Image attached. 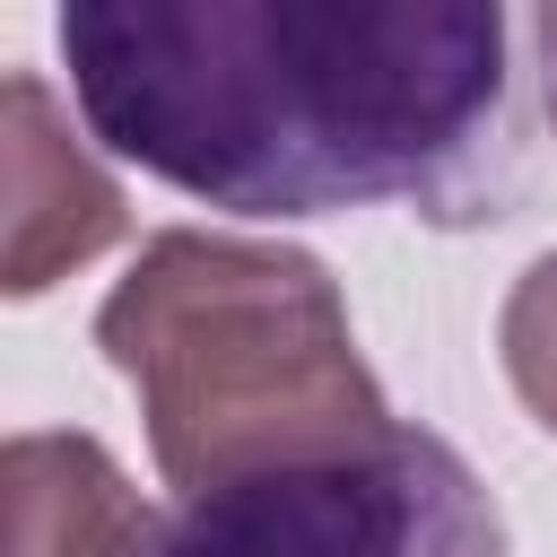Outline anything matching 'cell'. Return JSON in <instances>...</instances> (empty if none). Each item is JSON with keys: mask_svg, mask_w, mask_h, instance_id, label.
I'll return each mask as SVG.
<instances>
[{"mask_svg": "<svg viewBox=\"0 0 557 557\" xmlns=\"http://www.w3.org/2000/svg\"><path fill=\"white\" fill-rule=\"evenodd\" d=\"M496 357H505V383L522 392V409L557 435V252H540L513 278V296L496 313Z\"/></svg>", "mask_w": 557, "mask_h": 557, "instance_id": "obj_6", "label": "cell"}, {"mask_svg": "<svg viewBox=\"0 0 557 557\" xmlns=\"http://www.w3.org/2000/svg\"><path fill=\"white\" fill-rule=\"evenodd\" d=\"M104 148L235 218L444 191L505 113L496 0H70Z\"/></svg>", "mask_w": 557, "mask_h": 557, "instance_id": "obj_1", "label": "cell"}, {"mask_svg": "<svg viewBox=\"0 0 557 557\" xmlns=\"http://www.w3.org/2000/svg\"><path fill=\"white\" fill-rule=\"evenodd\" d=\"M531 44H540V96H548V131H557V0L531 17Z\"/></svg>", "mask_w": 557, "mask_h": 557, "instance_id": "obj_7", "label": "cell"}, {"mask_svg": "<svg viewBox=\"0 0 557 557\" xmlns=\"http://www.w3.org/2000/svg\"><path fill=\"white\" fill-rule=\"evenodd\" d=\"M9 557H148L157 513L96 435H9Z\"/></svg>", "mask_w": 557, "mask_h": 557, "instance_id": "obj_5", "label": "cell"}, {"mask_svg": "<svg viewBox=\"0 0 557 557\" xmlns=\"http://www.w3.org/2000/svg\"><path fill=\"white\" fill-rule=\"evenodd\" d=\"M0 139H9V252H0V287L9 296H44L52 278H70L78 261H96L122 235V191L70 139V122H61V104L44 96L35 70H9Z\"/></svg>", "mask_w": 557, "mask_h": 557, "instance_id": "obj_4", "label": "cell"}, {"mask_svg": "<svg viewBox=\"0 0 557 557\" xmlns=\"http://www.w3.org/2000/svg\"><path fill=\"white\" fill-rule=\"evenodd\" d=\"M96 348L139 392L157 479L183 505L392 435L339 278L296 244L200 226L148 235L131 278L96 305Z\"/></svg>", "mask_w": 557, "mask_h": 557, "instance_id": "obj_2", "label": "cell"}, {"mask_svg": "<svg viewBox=\"0 0 557 557\" xmlns=\"http://www.w3.org/2000/svg\"><path fill=\"white\" fill-rule=\"evenodd\" d=\"M148 557H505L487 479L426 426L183 505Z\"/></svg>", "mask_w": 557, "mask_h": 557, "instance_id": "obj_3", "label": "cell"}]
</instances>
